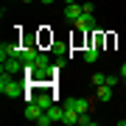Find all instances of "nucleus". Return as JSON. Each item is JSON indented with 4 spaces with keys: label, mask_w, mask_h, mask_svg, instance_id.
Instances as JSON below:
<instances>
[{
    "label": "nucleus",
    "mask_w": 126,
    "mask_h": 126,
    "mask_svg": "<svg viewBox=\"0 0 126 126\" xmlns=\"http://www.w3.org/2000/svg\"><path fill=\"white\" fill-rule=\"evenodd\" d=\"M0 93H3L6 98H17V95L25 93V84L23 81H14L9 73H3V76H0Z\"/></svg>",
    "instance_id": "f257e3e1"
},
{
    "label": "nucleus",
    "mask_w": 126,
    "mask_h": 126,
    "mask_svg": "<svg viewBox=\"0 0 126 126\" xmlns=\"http://www.w3.org/2000/svg\"><path fill=\"white\" fill-rule=\"evenodd\" d=\"M62 115H64L62 107H50V109H45V112H42V118H39L36 123H39V126H50V123L62 121Z\"/></svg>",
    "instance_id": "f03ea898"
},
{
    "label": "nucleus",
    "mask_w": 126,
    "mask_h": 126,
    "mask_svg": "<svg viewBox=\"0 0 126 126\" xmlns=\"http://www.w3.org/2000/svg\"><path fill=\"white\" fill-rule=\"evenodd\" d=\"M20 53H23V48H20L14 39H9V42H3V45H0V59H3V62H6L9 56H20Z\"/></svg>",
    "instance_id": "7ed1b4c3"
},
{
    "label": "nucleus",
    "mask_w": 126,
    "mask_h": 126,
    "mask_svg": "<svg viewBox=\"0 0 126 126\" xmlns=\"http://www.w3.org/2000/svg\"><path fill=\"white\" fill-rule=\"evenodd\" d=\"M73 25H76L79 31H95V17H93V11H84Z\"/></svg>",
    "instance_id": "20e7f679"
},
{
    "label": "nucleus",
    "mask_w": 126,
    "mask_h": 126,
    "mask_svg": "<svg viewBox=\"0 0 126 126\" xmlns=\"http://www.w3.org/2000/svg\"><path fill=\"white\" fill-rule=\"evenodd\" d=\"M23 64H25V62H23L20 56H9V59L3 62V73H9V76H11V73H20Z\"/></svg>",
    "instance_id": "39448f33"
},
{
    "label": "nucleus",
    "mask_w": 126,
    "mask_h": 126,
    "mask_svg": "<svg viewBox=\"0 0 126 126\" xmlns=\"http://www.w3.org/2000/svg\"><path fill=\"white\" fill-rule=\"evenodd\" d=\"M42 112H45V109H42L36 101H28V107H25V118H28V121H39Z\"/></svg>",
    "instance_id": "423d86ee"
},
{
    "label": "nucleus",
    "mask_w": 126,
    "mask_h": 126,
    "mask_svg": "<svg viewBox=\"0 0 126 126\" xmlns=\"http://www.w3.org/2000/svg\"><path fill=\"white\" fill-rule=\"evenodd\" d=\"M81 14H84L81 6H76V3H67V6H64V20H70V23H76Z\"/></svg>",
    "instance_id": "0eeeda50"
},
{
    "label": "nucleus",
    "mask_w": 126,
    "mask_h": 126,
    "mask_svg": "<svg viewBox=\"0 0 126 126\" xmlns=\"http://www.w3.org/2000/svg\"><path fill=\"white\" fill-rule=\"evenodd\" d=\"M79 112H76V109H73L70 107V104H67V107H64V115H62V123H67V126H73V123H79Z\"/></svg>",
    "instance_id": "6e6552de"
},
{
    "label": "nucleus",
    "mask_w": 126,
    "mask_h": 126,
    "mask_svg": "<svg viewBox=\"0 0 126 126\" xmlns=\"http://www.w3.org/2000/svg\"><path fill=\"white\" fill-rule=\"evenodd\" d=\"M67 104H70L73 109H76L79 115H84V112H90V101H84V98H70Z\"/></svg>",
    "instance_id": "1a4fd4ad"
},
{
    "label": "nucleus",
    "mask_w": 126,
    "mask_h": 126,
    "mask_svg": "<svg viewBox=\"0 0 126 126\" xmlns=\"http://www.w3.org/2000/svg\"><path fill=\"white\" fill-rule=\"evenodd\" d=\"M95 98H98V101H109V98H112V87H109V84L95 87Z\"/></svg>",
    "instance_id": "9d476101"
},
{
    "label": "nucleus",
    "mask_w": 126,
    "mask_h": 126,
    "mask_svg": "<svg viewBox=\"0 0 126 126\" xmlns=\"http://www.w3.org/2000/svg\"><path fill=\"white\" fill-rule=\"evenodd\" d=\"M104 42H107V36H104L101 31H90V45H93V48H98V50H101Z\"/></svg>",
    "instance_id": "9b49d317"
},
{
    "label": "nucleus",
    "mask_w": 126,
    "mask_h": 126,
    "mask_svg": "<svg viewBox=\"0 0 126 126\" xmlns=\"http://www.w3.org/2000/svg\"><path fill=\"white\" fill-rule=\"evenodd\" d=\"M34 64H36V67H50V59H48V53H45V50H39V53H36V59H34Z\"/></svg>",
    "instance_id": "f8f14e48"
},
{
    "label": "nucleus",
    "mask_w": 126,
    "mask_h": 126,
    "mask_svg": "<svg viewBox=\"0 0 126 126\" xmlns=\"http://www.w3.org/2000/svg\"><path fill=\"white\" fill-rule=\"evenodd\" d=\"M98 53H101L98 48H93V45H87V50H84V62H87V64H93L95 59H98Z\"/></svg>",
    "instance_id": "ddd939ff"
},
{
    "label": "nucleus",
    "mask_w": 126,
    "mask_h": 126,
    "mask_svg": "<svg viewBox=\"0 0 126 126\" xmlns=\"http://www.w3.org/2000/svg\"><path fill=\"white\" fill-rule=\"evenodd\" d=\"M50 50L59 56V59H64V50H67V45H59V42H50Z\"/></svg>",
    "instance_id": "4468645a"
},
{
    "label": "nucleus",
    "mask_w": 126,
    "mask_h": 126,
    "mask_svg": "<svg viewBox=\"0 0 126 126\" xmlns=\"http://www.w3.org/2000/svg\"><path fill=\"white\" fill-rule=\"evenodd\" d=\"M101 84H107V76L104 73H93V87H101Z\"/></svg>",
    "instance_id": "2eb2a0df"
},
{
    "label": "nucleus",
    "mask_w": 126,
    "mask_h": 126,
    "mask_svg": "<svg viewBox=\"0 0 126 126\" xmlns=\"http://www.w3.org/2000/svg\"><path fill=\"white\" fill-rule=\"evenodd\" d=\"M39 42H42V45H48V42H53V34L42 31V34H39Z\"/></svg>",
    "instance_id": "dca6fc26"
},
{
    "label": "nucleus",
    "mask_w": 126,
    "mask_h": 126,
    "mask_svg": "<svg viewBox=\"0 0 126 126\" xmlns=\"http://www.w3.org/2000/svg\"><path fill=\"white\" fill-rule=\"evenodd\" d=\"M79 123H81V126H93V118H90V115H87V112H84V115H81V118H79Z\"/></svg>",
    "instance_id": "f3484780"
},
{
    "label": "nucleus",
    "mask_w": 126,
    "mask_h": 126,
    "mask_svg": "<svg viewBox=\"0 0 126 126\" xmlns=\"http://www.w3.org/2000/svg\"><path fill=\"white\" fill-rule=\"evenodd\" d=\"M107 84H109V87L118 84V73H109V76H107Z\"/></svg>",
    "instance_id": "a211bd4d"
},
{
    "label": "nucleus",
    "mask_w": 126,
    "mask_h": 126,
    "mask_svg": "<svg viewBox=\"0 0 126 126\" xmlns=\"http://www.w3.org/2000/svg\"><path fill=\"white\" fill-rule=\"evenodd\" d=\"M121 79H126V62L121 64Z\"/></svg>",
    "instance_id": "6ab92c4d"
},
{
    "label": "nucleus",
    "mask_w": 126,
    "mask_h": 126,
    "mask_svg": "<svg viewBox=\"0 0 126 126\" xmlns=\"http://www.w3.org/2000/svg\"><path fill=\"white\" fill-rule=\"evenodd\" d=\"M39 3H45V6H50V3H53V0H39Z\"/></svg>",
    "instance_id": "aec40b11"
},
{
    "label": "nucleus",
    "mask_w": 126,
    "mask_h": 126,
    "mask_svg": "<svg viewBox=\"0 0 126 126\" xmlns=\"http://www.w3.org/2000/svg\"><path fill=\"white\" fill-rule=\"evenodd\" d=\"M64 3H76V0H64Z\"/></svg>",
    "instance_id": "412c9836"
},
{
    "label": "nucleus",
    "mask_w": 126,
    "mask_h": 126,
    "mask_svg": "<svg viewBox=\"0 0 126 126\" xmlns=\"http://www.w3.org/2000/svg\"><path fill=\"white\" fill-rule=\"evenodd\" d=\"M23 3H34V0H23Z\"/></svg>",
    "instance_id": "4be33fe9"
},
{
    "label": "nucleus",
    "mask_w": 126,
    "mask_h": 126,
    "mask_svg": "<svg viewBox=\"0 0 126 126\" xmlns=\"http://www.w3.org/2000/svg\"><path fill=\"white\" fill-rule=\"evenodd\" d=\"M123 81H126V79H123Z\"/></svg>",
    "instance_id": "5701e85b"
}]
</instances>
